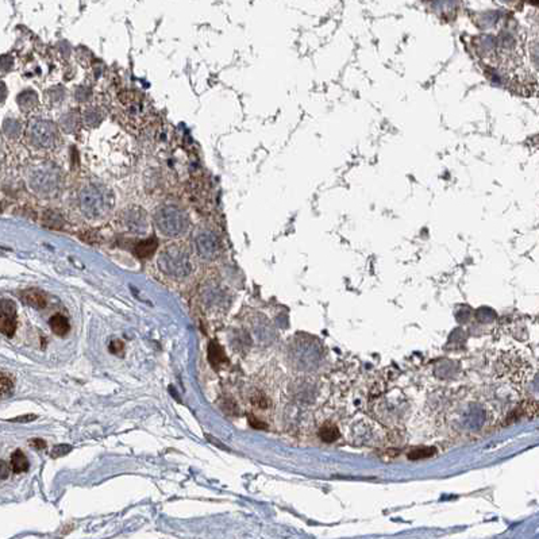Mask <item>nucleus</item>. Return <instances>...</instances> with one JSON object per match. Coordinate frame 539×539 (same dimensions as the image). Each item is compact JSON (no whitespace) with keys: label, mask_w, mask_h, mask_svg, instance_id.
Returning a JSON list of instances; mask_svg holds the SVG:
<instances>
[{"label":"nucleus","mask_w":539,"mask_h":539,"mask_svg":"<svg viewBox=\"0 0 539 539\" xmlns=\"http://www.w3.org/2000/svg\"><path fill=\"white\" fill-rule=\"evenodd\" d=\"M72 450H73V447H72L71 445L61 443V445H57L53 447V450H51V457L53 458L63 457V456H67V454L71 453Z\"/></svg>","instance_id":"nucleus-10"},{"label":"nucleus","mask_w":539,"mask_h":539,"mask_svg":"<svg viewBox=\"0 0 539 539\" xmlns=\"http://www.w3.org/2000/svg\"><path fill=\"white\" fill-rule=\"evenodd\" d=\"M208 359H210V363L215 369H218L222 363L227 362V357L224 352H223V349L220 348V345L216 344V342L210 344V346H208Z\"/></svg>","instance_id":"nucleus-3"},{"label":"nucleus","mask_w":539,"mask_h":539,"mask_svg":"<svg viewBox=\"0 0 539 539\" xmlns=\"http://www.w3.org/2000/svg\"><path fill=\"white\" fill-rule=\"evenodd\" d=\"M321 435V439L323 442H327V443H331V442L336 441L338 437H339V431L335 426H324L323 429L319 433Z\"/></svg>","instance_id":"nucleus-8"},{"label":"nucleus","mask_w":539,"mask_h":539,"mask_svg":"<svg viewBox=\"0 0 539 539\" xmlns=\"http://www.w3.org/2000/svg\"><path fill=\"white\" fill-rule=\"evenodd\" d=\"M30 445H32L33 447H36V449H45V447H46L45 441L39 439V438H34V439H32V441H30Z\"/></svg>","instance_id":"nucleus-15"},{"label":"nucleus","mask_w":539,"mask_h":539,"mask_svg":"<svg viewBox=\"0 0 539 539\" xmlns=\"http://www.w3.org/2000/svg\"><path fill=\"white\" fill-rule=\"evenodd\" d=\"M16 305L10 299H0V332L12 336L16 331Z\"/></svg>","instance_id":"nucleus-1"},{"label":"nucleus","mask_w":539,"mask_h":539,"mask_svg":"<svg viewBox=\"0 0 539 539\" xmlns=\"http://www.w3.org/2000/svg\"><path fill=\"white\" fill-rule=\"evenodd\" d=\"M37 419V415H23V416H18L15 419H11V422H19V423H27L32 422Z\"/></svg>","instance_id":"nucleus-13"},{"label":"nucleus","mask_w":539,"mask_h":539,"mask_svg":"<svg viewBox=\"0 0 539 539\" xmlns=\"http://www.w3.org/2000/svg\"><path fill=\"white\" fill-rule=\"evenodd\" d=\"M49 323H50V327H51V330H53V332L60 336L65 335V334H68L69 330H71V324H69L67 318L63 317V315H60V314L53 315V317L50 318Z\"/></svg>","instance_id":"nucleus-4"},{"label":"nucleus","mask_w":539,"mask_h":539,"mask_svg":"<svg viewBox=\"0 0 539 539\" xmlns=\"http://www.w3.org/2000/svg\"><path fill=\"white\" fill-rule=\"evenodd\" d=\"M8 474H10V468H8V465L6 462L0 460V480L7 478Z\"/></svg>","instance_id":"nucleus-12"},{"label":"nucleus","mask_w":539,"mask_h":539,"mask_svg":"<svg viewBox=\"0 0 539 539\" xmlns=\"http://www.w3.org/2000/svg\"><path fill=\"white\" fill-rule=\"evenodd\" d=\"M157 245H158V242H157L154 238L148 239V241H144V242L138 243L137 247H135V253H137L138 257H141V258L150 257V256L156 251Z\"/></svg>","instance_id":"nucleus-6"},{"label":"nucleus","mask_w":539,"mask_h":539,"mask_svg":"<svg viewBox=\"0 0 539 539\" xmlns=\"http://www.w3.org/2000/svg\"><path fill=\"white\" fill-rule=\"evenodd\" d=\"M249 422H250V424L253 427H256V429H266V424H264V423L261 422V420H258V419H256L254 416H249Z\"/></svg>","instance_id":"nucleus-16"},{"label":"nucleus","mask_w":539,"mask_h":539,"mask_svg":"<svg viewBox=\"0 0 539 539\" xmlns=\"http://www.w3.org/2000/svg\"><path fill=\"white\" fill-rule=\"evenodd\" d=\"M20 299L23 300V303L26 304L32 305L37 309H42L46 307L47 304V297L46 293L39 291V289H29V291H24L20 295Z\"/></svg>","instance_id":"nucleus-2"},{"label":"nucleus","mask_w":539,"mask_h":539,"mask_svg":"<svg viewBox=\"0 0 539 539\" xmlns=\"http://www.w3.org/2000/svg\"><path fill=\"white\" fill-rule=\"evenodd\" d=\"M109 352L115 354V356L123 357L125 356V344L119 339H114L111 341L109 344Z\"/></svg>","instance_id":"nucleus-11"},{"label":"nucleus","mask_w":539,"mask_h":539,"mask_svg":"<svg viewBox=\"0 0 539 539\" xmlns=\"http://www.w3.org/2000/svg\"><path fill=\"white\" fill-rule=\"evenodd\" d=\"M434 454H435V449H433V447H423V449H415L410 451L408 458L410 460H420V458L433 457Z\"/></svg>","instance_id":"nucleus-9"},{"label":"nucleus","mask_w":539,"mask_h":539,"mask_svg":"<svg viewBox=\"0 0 539 539\" xmlns=\"http://www.w3.org/2000/svg\"><path fill=\"white\" fill-rule=\"evenodd\" d=\"M253 403H254V404H256V406L261 407V408H265V407L268 406V402H266V399L264 398V396H262V395L256 396V398L253 399Z\"/></svg>","instance_id":"nucleus-14"},{"label":"nucleus","mask_w":539,"mask_h":539,"mask_svg":"<svg viewBox=\"0 0 539 539\" xmlns=\"http://www.w3.org/2000/svg\"><path fill=\"white\" fill-rule=\"evenodd\" d=\"M29 460L22 450H16L11 456V468L14 473H23L29 470Z\"/></svg>","instance_id":"nucleus-5"},{"label":"nucleus","mask_w":539,"mask_h":539,"mask_svg":"<svg viewBox=\"0 0 539 539\" xmlns=\"http://www.w3.org/2000/svg\"><path fill=\"white\" fill-rule=\"evenodd\" d=\"M12 392H14V380L7 373L0 372V400L11 396Z\"/></svg>","instance_id":"nucleus-7"}]
</instances>
